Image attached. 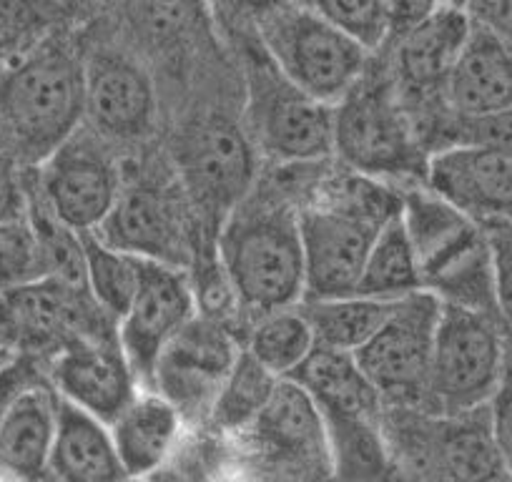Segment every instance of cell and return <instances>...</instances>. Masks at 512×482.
<instances>
[{
	"instance_id": "cell-1",
	"label": "cell",
	"mask_w": 512,
	"mask_h": 482,
	"mask_svg": "<svg viewBox=\"0 0 512 482\" xmlns=\"http://www.w3.org/2000/svg\"><path fill=\"white\" fill-rule=\"evenodd\" d=\"M322 194L299 206L304 247V299L344 297L357 292L372 241L402 206L387 181L347 169L324 179Z\"/></svg>"
},
{
	"instance_id": "cell-2",
	"label": "cell",
	"mask_w": 512,
	"mask_h": 482,
	"mask_svg": "<svg viewBox=\"0 0 512 482\" xmlns=\"http://www.w3.org/2000/svg\"><path fill=\"white\" fill-rule=\"evenodd\" d=\"M216 257L244 307L256 314L304 302L299 209L274 196H246L221 221Z\"/></svg>"
},
{
	"instance_id": "cell-3",
	"label": "cell",
	"mask_w": 512,
	"mask_h": 482,
	"mask_svg": "<svg viewBox=\"0 0 512 482\" xmlns=\"http://www.w3.org/2000/svg\"><path fill=\"white\" fill-rule=\"evenodd\" d=\"M0 113L28 159L43 161L86 113L83 61L56 31L21 53L0 86Z\"/></svg>"
},
{
	"instance_id": "cell-4",
	"label": "cell",
	"mask_w": 512,
	"mask_h": 482,
	"mask_svg": "<svg viewBox=\"0 0 512 482\" xmlns=\"http://www.w3.org/2000/svg\"><path fill=\"white\" fill-rule=\"evenodd\" d=\"M334 154L347 169L382 181L425 179L427 156L395 78L364 73L334 103Z\"/></svg>"
},
{
	"instance_id": "cell-5",
	"label": "cell",
	"mask_w": 512,
	"mask_h": 482,
	"mask_svg": "<svg viewBox=\"0 0 512 482\" xmlns=\"http://www.w3.org/2000/svg\"><path fill=\"white\" fill-rule=\"evenodd\" d=\"M259 46L284 78L324 103H337L367 73L369 51L317 13L284 0L254 21Z\"/></svg>"
},
{
	"instance_id": "cell-6",
	"label": "cell",
	"mask_w": 512,
	"mask_h": 482,
	"mask_svg": "<svg viewBox=\"0 0 512 482\" xmlns=\"http://www.w3.org/2000/svg\"><path fill=\"white\" fill-rule=\"evenodd\" d=\"M505 344L485 309L442 302L427 397L445 415L490 405L505 375Z\"/></svg>"
},
{
	"instance_id": "cell-7",
	"label": "cell",
	"mask_w": 512,
	"mask_h": 482,
	"mask_svg": "<svg viewBox=\"0 0 512 482\" xmlns=\"http://www.w3.org/2000/svg\"><path fill=\"white\" fill-rule=\"evenodd\" d=\"M246 124L251 144L277 164H317L334 154L332 103L294 86L269 58L249 68Z\"/></svg>"
},
{
	"instance_id": "cell-8",
	"label": "cell",
	"mask_w": 512,
	"mask_h": 482,
	"mask_svg": "<svg viewBox=\"0 0 512 482\" xmlns=\"http://www.w3.org/2000/svg\"><path fill=\"white\" fill-rule=\"evenodd\" d=\"M440 309L442 299L430 289L395 299L390 317L354 352L379 395L395 402L427 397Z\"/></svg>"
},
{
	"instance_id": "cell-9",
	"label": "cell",
	"mask_w": 512,
	"mask_h": 482,
	"mask_svg": "<svg viewBox=\"0 0 512 482\" xmlns=\"http://www.w3.org/2000/svg\"><path fill=\"white\" fill-rule=\"evenodd\" d=\"M176 164L191 199L206 214L226 219L251 194L254 144L229 118H199L176 139Z\"/></svg>"
},
{
	"instance_id": "cell-10",
	"label": "cell",
	"mask_w": 512,
	"mask_h": 482,
	"mask_svg": "<svg viewBox=\"0 0 512 482\" xmlns=\"http://www.w3.org/2000/svg\"><path fill=\"white\" fill-rule=\"evenodd\" d=\"M199 314L194 284L176 264L144 259L134 299L116 322L118 342L139 385L151 387L154 367L171 339Z\"/></svg>"
},
{
	"instance_id": "cell-11",
	"label": "cell",
	"mask_w": 512,
	"mask_h": 482,
	"mask_svg": "<svg viewBox=\"0 0 512 482\" xmlns=\"http://www.w3.org/2000/svg\"><path fill=\"white\" fill-rule=\"evenodd\" d=\"M121 194L118 166L103 146L71 134L43 159L38 196L68 229L96 231Z\"/></svg>"
},
{
	"instance_id": "cell-12",
	"label": "cell",
	"mask_w": 512,
	"mask_h": 482,
	"mask_svg": "<svg viewBox=\"0 0 512 482\" xmlns=\"http://www.w3.org/2000/svg\"><path fill=\"white\" fill-rule=\"evenodd\" d=\"M236 354L229 327L196 314L161 352L149 390L164 395L181 417L211 415Z\"/></svg>"
},
{
	"instance_id": "cell-13",
	"label": "cell",
	"mask_w": 512,
	"mask_h": 482,
	"mask_svg": "<svg viewBox=\"0 0 512 482\" xmlns=\"http://www.w3.org/2000/svg\"><path fill=\"white\" fill-rule=\"evenodd\" d=\"M51 382L63 400L111 422L139 395V377L123 354L118 334H86L53 357Z\"/></svg>"
},
{
	"instance_id": "cell-14",
	"label": "cell",
	"mask_w": 512,
	"mask_h": 482,
	"mask_svg": "<svg viewBox=\"0 0 512 482\" xmlns=\"http://www.w3.org/2000/svg\"><path fill=\"white\" fill-rule=\"evenodd\" d=\"M86 113L111 139H144L156 121V91L151 76L134 58L96 51L83 61Z\"/></svg>"
},
{
	"instance_id": "cell-15",
	"label": "cell",
	"mask_w": 512,
	"mask_h": 482,
	"mask_svg": "<svg viewBox=\"0 0 512 482\" xmlns=\"http://www.w3.org/2000/svg\"><path fill=\"white\" fill-rule=\"evenodd\" d=\"M425 184L472 219L512 221V151L450 144L427 161Z\"/></svg>"
},
{
	"instance_id": "cell-16",
	"label": "cell",
	"mask_w": 512,
	"mask_h": 482,
	"mask_svg": "<svg viewBox=\"0 0 512 482\" xmlns=\"http://www.w3.org/2000/svg\"><path fill=\"white\" fill-rule=\"evenodd\" d=\"M256 455L269 465H332L327 427L312 397L292 380H279L269 405L246 430Z\"/></svg>"
},
{
	"instance_id": "cell-17",
	"label": "cell",
	"mask_w": 512,
	"mask_h": 482,
	"mask_svg": "<svg viewBox=\"0 0 512 482\" xmlns=\"http://www.w3.org/2000/svg\"><path fill=\"white\" fill-rule=\"evenodd\" d=\"M98 234L118 249L144 259L176 264L186 259V229L179 204L159 186L139 184L121 189L111 214L98 226Z\"/></svg>"
},
{
	"instance_id": "cell-18",
	"label": "cell",
	"mask_w": 512,
	"mask_h": 482,
	"mask_svg": "<svg viewBox=\"0 0 512 482\" xmlns=\"http://www.w3.org/2000/svg\"><path fill=\"white\" fill-rule=\"evenodd\" d=\"M472 33L467 8L442 3L415 26L395 33V81L410 93L445 91V83Z\"/></svg>"
},
{
	"instance_id": "cell-19",
	"label": "cell",
	"mask_w": 512,
	"mask_h": 482,
	"mask_svg": "<svg viewBox=\"0 0 512 482\" xmlns=\"http://www.w3.org/2000/svg\"><path fill=\"white\" fill-rule=\"evenodd\" d=\"M442 93L457 116H485L512 106V51L505 38L472 21Z\"/></svg>"
},
{
	"instance_id": "cell-20",
	"label": "cell",
	"mask_w": 512,
	"mask_h": 482,
	"mask_svg": "<svg viewBox=\"0 0 512 482\" xmlns=\"http://www.w3.org/2000/svg\"><path fill=\"white\" fill-rule=\"evenodd\" d=\"M48 472L68 482H111L126 477L108 422L61 395Z\"/></svg>"
},
{
	"instance_id": "cell-21",
	"label": "cell",
	"mask_w": 512,
	"mask_h": 482,
	"mask_svg": "<svg viewBox=\"0 0 512 482\" xmlns=\"http://www.w3.org/2000/svg\"><path fill=\"white\" fill-rule=\"evenodd\" d=\"M287 380L297 382L312 397L324 420L379 415L382 395L364 375L354 352L317 344Z\"/></svg>"
},
{
	"instance_id": "cell-22",
	"label": "cell",
	"mask_w": 512,
	"mask_h": 482,
	"mask_svg": "<svg viewBox=\"0 0 512 482\" xmlns=\"http://www.w3.org/2000/svg\"><path fill=\"white\" fill-rule=\"evenodd\" d=\"M181 420V412L164 395L149 390L139 392L108 422L126 477L149 475L164 465L179 440Z\"/></svg>"
},
{
	"instance_id": "cell-23",
	"label": "cell",
	"mask_w": 512,
	"mask_h": 482,
	"mask_svg": "<svg viewBox=\"0 0 512 482\" xmlns=\"http://www.w3.org/2000/svg\"><path fill=\"white\" fill-rule=\"evenodd\" d=\"M58 395L43 382L16 397L0 420V467L18 477L48 472L53 437H56Z\"/></svg>"
},
{
	"instance_id": "cell-24",
	"label": "cell",
	"mask_w": 512,
	"mask_h": 482,
	"mask_svg": "<svg viewBox=\"0 0 512 482\" xmlns=\"http://www.w3.org/2000/svg\"><path fill=\"white\" fill-rule=\"evenodd\" d=\"M445 425L435 432L432 442L437 450V462L450 477L460 480H485V477L507 475L492 437L490 407L447 415Z\"/></svg>"
},
{
	"instance_id": "cell-25",
	"label": "cell",
	"mask_w": 512,
	"mask_h": 482,
	"mask_svg": "<svg viewBox=\"0 0 512 482\" xmlns=\"http://www.w3.org/2000/svg\"><path fill=\"white\" fill-rule=\"evenodd\" d=\"M422 287L420 262L400 211L384 221L367 254L357 292L374 299H400Z\"/></svg>"
},
{
	"instance_id": "cell-26",
	"label": "cell",
	"mask_w": 512,
	"mask_h": 482,
	"mask_svg": "<svg viewBox=\"0 0 512 482\" xmlns=\"http://www.w3.org/2000/svg\"><path fill=\"white\" fill-rule=\"evenodd\" d=\"M395 299H374L364 294L304 299L302 309L314 329L317 344L357 352L390 317Z\"/></svg>"
},
{
	"instance_id": "cell-27",
	"label": "cell",
	"mask_w": 512,
	"mask_h": 482,
	"mask_svg": "<svg viewBox=\"0 0 512 482\" xmlns=\"http://www.w3.org/2000/svg\"><path fill=\"white\" fill-rule=\"evenodd\" d=\"M81 247L88 292L98 307L118 322L139 289L144 257L113 247L98 231H83Z\"/></svg>"
},
{
	"instance_id": "cell-28",
	"label": "cell",
	"mask_w": 512,
	"mask_h": 482,
	"mask_svg": "<svg viewBox=\"0 0 512 482\" xmlns=\"http://www.w3.org/2000/svg\"><path fill=\"white\" fill-rule=\"evenodd\" d=\"M317 347V337L302 307H284L259 314L246 349L277 377H289Z\"/></svg>"
},
{
	"instance_id": "cell-29",
	"label": "cell",
	"mask_w": 512,
	"mask_h": 482,
	"mask_svg": "<svg viewBox=\"0 0 512 482\" xmlns=\"http://www.w3.org/2000/svg\"><path fill=\"white\" fill-rule=\"evenodd\" d=\"M279 380L272 370L259 362L249 349H239L214 407H211V420L221 430L241 432L259 417V412L269 405Z\"/></svg>"
},
{
	"instance_id": "cell-30",
	"label": "cell",
	"mask_w": 512,
	"mask_h": 482,
	"mask_svg": "<svg viewBox=\"0 0 512 482\" xmlns=\"http://www.w3.org/2000/svg\"><path fill=\"white\" fill-rule=\"evenodd\" d=\"M61 0H0V58L21 56L63 21Z\"/></svg>"
},
{
	"instance_id": "cell-31",
	"label": "cell",
	"mask_w": 512,
	"mask_h": 482,
	"mask_svg": "<svg viewBox=\"0 0 512 482\" xmlns=\"http://www.w3.org/2000/svg\"><path fill=\"white\" fill-rule=\"evenodd\" d=\"M297 3L347 33L369 53L382 48L392 38L390 18L384 13L382 0H297Z\"/></svg>"
},
{
	"instance_id": "cell-32",
	"label": "cell",
	"mask_w": 512,
	"mask_h": 482,
	"mask_svg": "<svg viewBox=\"0 0 512 482\" xmlns=\"http://www.w3.org/2000/svg\"><path fill=\"white\" fill-rule=\"evenodd\" d=\"M46 277L41 244L31 221L0 219V287Z\"/></svg>"
},
{
	"instance_id": "cell-33",
	"label": "cell",
	"mask_w": 512,
	"mask_h": 482,
	"mask_svg": "<svg viewBox=\"0 0 512 482\" xmlns=\"http://www.w3.org/2000/svg\"><path fill=\"white\" fill-rule=\"evenodd\" d=\"M442 136L452 144H485L512 151V106L485 116L452 113V121H447Z\"/></svg>"
},
{
	"instance_id": "cell-34",
	"label": "cell",
	"mask_w": 512,
	"mask_h": 482,
	"mask_svg": "<svg viewBox=\"0 0 512 482\" xmlns=\"http://www.w3.org/2000/svg\"><path fill=\"white\" fill-rule=\"evenodd\" d=\"M485 236L490 241L492 269H495V307L512 332V221L485 219Z\"/></svg>"
},
{
	"instance_id": "cell-35",
	"label": "cell",
	"mask_w": 512,
	"mask_h": 482,
	"mask_svg": "<svg viewBox=\"0 0 512 482\" xmlns=\"http://www.w3.org/2000/svg\"><path fill=\"white\" fill-rule=\"evenodd\" d=\"M194 0H134L131 16L149 38L179 36L191 21Z\"/></svg>"
},
{
	"instance_id": "cell-36",
	"label": "cell",
	"mask_w": 512,
	"mask_h": 482,
	"mask_svg": "<svg viewBox=\"0 0 512 482\" xmlns=\"http://www.w3.org/2000/svg\"><path fill=\"white\" fill-rule=\"evenodd\" d=\"M490 422L500 460L507 475L512 477V370H507V365L500 387L490 400Z\"/></svg>"
},
{
	"instance_id": "cell-37",
	"label": "cell",
	"mask_w": 512,
	"mask_h": 482,
	"mask_svg": "<svg viewBox=\"0 0 512 482\" xmlns=\"http://www.w3.org/2000/svg\"><path fill=\"white\" fill-rule=\"evenodd\" d=\"M41 377H38L36 365H33L28 357H11L0 365V420L8 412V407L16 402V397L21 392H26L28 387L38 385Z\"/></svg>"
},
{
	"instance_id": "cell-38",
	"label": "cell",
	"mask_w": 512,
	"mask_h": 482,
	"mask_svg": "<svg viewBox=\"0 0 512 482\" xmlns=\"http://www.w3.org/2000/svg\"><path fill=\"white\" fill-rule=\"evenodd\" d=\"M467 13L475 23L490 28L505 41H512V0H470Z\"/></svg>"
},
{
	"instance_id": "cell-39",
	"label": "cell",
	"mask_w": 512,
	"mask_h": 482,
	"mask_svg": "<svg viewBox=\"0 0 512 482\" xmlns=\"http://www.w3.org/2000/svg\"><path fill=\"white\" fill-rule=\"evenodd\" d=\"M445 0H382L384 13L390 18L392 36L405 28L415 26L425 16H430L437 6H442Z\"/></svg>"
},
{
	"instance_id": "cell-40",
	"label": "cell",
	"mask_w": 512,
	"mask_h": 482,
	"mask_svg": "<svg viewBox=\"0 0 512 482\" xmlns=\"http://www.w3.org/2000/svg\"><path fill=\"white\" fill-rule=\"evenodd\" d=\"M219 3L224 11L234 13V16L256 21L262 13L272 11L274 6H279V3H284V0H219Z\"/></svg>"
},
{
	"instance_id": "cell-41",
	"label": "cell",
	"mask_w": 512,
	"mask_h": 482,
	"mask_svg": "<svg viewBox=\"0 0 512 482\" xmlns=\"http://www.w3.org/2000/svg\"><path fill=\"white\" fill-rule=\"evenodd\" d=\"M61 3H63V8H66L68 3H78V6H86L88 3V6H96V3H106V0H61Z\"/></svg>"
},
{
	"instance_id": "cell-42",
	"label": "cell",
	"mask_w": 512,
	"mask_h": 482,
	"mask_svg": "<svg viewBox=\"0 0 512 482\" xmlns=\"http://www.w3.org/2000/svg\"><path fill=\"white\" fill-rule=\"evenodd\" d=\"M11 357H13L11 349H6L3 344H0V365H3V362H6V359H11Z\"/></svg>"
},
{
	"instance_id": "cell-43",
	"label": "cell",
	"mask_w": 512,
	"mask_h": 482,
	"mask_svg": "<svg viewBox=\"0 0 512 482\" xmlns=\"http://www.w3.org/2000/svg\"><path fill=\"white\" fill-rule=\"evenodd\" d=\"M445 3H452V6H460V8H467V3H470V0H445Z\"/></svg>"
}]
</instances>
